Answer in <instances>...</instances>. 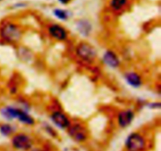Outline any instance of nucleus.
I'll use <instances>...</instances> for the list:
<instances>
[{
  "label": "nucleus",
  "instance_id": "nucleus-12",
  "mask_svg": "<svg viewBox=\"0 0 161 151\" xmlns=\"http://www.w3.org/2000/svg\"><path fill=\"white\" fill-rule=\"evenodd\" d=\"M128 0H111L110 6L114 11H120L127 4Z\"/></svg>",
  "mask_w": 161,
  "mask_h": 151
},
{
  "label": "nucleus",
  "instance_id": "nucleus-18",
  "mask_svg": "<svg viewBox=\"0 0 161 151\" xmlns=\"http://www.w3.org/2000/svg\"><path fill=\"white\" fill-rule=\"evenodd\" d=\"M0 1H1V0H0Z\"/></svg>",
  "mask_w": 161,
  "mask_h": 151
},
{
  "label": "nucleus",
  "instance_id": "nucleus-16",
  "mask_svg": "<svg viewBox=\"0 0 161 151\" xmlns=\"http://www.w3.org/2000/svg\"><path fill=\"white\" fill-rule=\"evenodd\" d=\"M61 4H68L71 0H58Z\"/></svg>",
  "mask_w": 161,
  "mask_h": 151
},
{
  "label": "nucleus",
  "instance_id": "nucleus-8",
  "mask_svg": "<svg viewBox=\"0 0 161 151\" xmlns=\"http://www.w3.org/2000/svg\"><path fill=\"white\" fill-rule=\"evenodd\" d=\"M135 118V112L131 109L122 110L118 113L117 123L120 128L128 127Z\"/></svg>",
  "mask_w": 161,
  "mask_h": 151
},
{
  "label": "nucleus",
  "instance_id": "nucleus-15",
  "mask_svg": "<svg viewBox=\"0 0 161 151\" xmlns=\"http://www.w3.org/2000/svg\"><path fill=\"white\" fill-rule=\"evenodd\" d=\"M14 131V128L9 124H3L0 125V132L4 136H9Z\"/></svg>",
  "mask_w": 161,
  "mask_h": 151
},
{
  "label": "nucleus",
  "instance_id": "nucleus-11",
  "mask_svg": "<svg viewBox=\"0 0 161 151\" xmlns=\"http://www.w3.org/2000/svg\"><path fill=\"white\" fill-rule=\"evenodd\" d=\"M16 119H17L20 122L27 125H32L35 124L34 118L31 115H29L26 111L20 109V108H17V110Z\"/></svg>",
  "mask_w": 161,
  "mask_h": 151
},
{
  "label": "nucleus",
  "instance_id": "nucleus-2",
  "mask_svg": "<svg viewBox=\"0 0 161 151\" xmlns=\"http://www.w3.org/2000/svg\"><path fill=\"white\" fill-rule=\"evenodd\" d=\"M75 54L81 60L86 63H92L97 56L94 47L87 42H80L75 48Z\"/></svg>",
  "mask_w": 161,
  "mask_h": 151
},
{
  "label": "nucleus",
  "instance_id": "nucleus-4",
  "mask_svg": "<svg viewBox=\"0 0 161 151\" xmlns=\"http://www.w3.org/2000/svg\"><path fill=\"white\" fill-rule=\"evenodd\" d=\"M68 133L70 137L75 142H84L87 139V130L80 123H75L69 125L68 128Z\"/></svg>",
  "mask_w": 161,
  "mask_h": 151
},
{
  "label": "nucleus",
  "instance_id": "nucleus-5",
  "mask_svg": "<svg viewBox=\"0 0 161 151\" xmlns=\"http://www.w3.org/2000/svg\"><path fill=\"white\" fill-rule=\"evenodd\" d=\"M13 147L19 150H28L32 146V140L31 137L25 133H18L12 139Z\"/></svg>",
  "mask_w": 161,
  "mask_h": 151
},
{
  "label": "nucleus",
  "instance_id": "nucleus-7",
  "mask_svg": "<svg viewBox=\"0 0 161 151\" xmlns=\"http://www.w3.org/2000/svg\"><path fill=\"white\" fill-rule=\"evenodd\" d=\"M50 119L56 126L61 129H65L71 125L70 119L61 111H54L51 113Z\"/></svg>",
  "mask_w": 161,
  "mask_h": 151
},
{
  "label": "nucleus",
  "instance_id": "nucleus-10",
  "mask_svg": "<svg viewBox=\"0 0 161 151\" xmlns=\"http://www.w3.org/2000/svg\"><path fill=\"white\" fill-rule=\"evenodd\" d=\"M124 79L126 82L131 87L138 89L142 86V77L138 73L134 71H129L124 75Z\"/></svg>",
  "mask_w": 161,
  "mask_h": 151
},
{
  "label": "nucleus",
  "instance_id": "nucleus-1",
  "mask_svg": "<svg viewBox=\"0 0 161 151\" xmlns=\"http://www.w3.org/2000/svg\"><path fill=\"white\" fill-rule=\"evenodd\" d=\"M23 36V30L17 23L8 21L0 28V38L8 43H17Z\"/></svg>",
  "mask_w": 161,
  "mask_h": 151
},
{
  "label": "nucleus",
  "instance_id": "nucleus-9",
  "mask_svg": "<svg viewBox=\"0 0 161 151\" xmlns=\"http://www.w3.org/2000/svg\"><path fill=\"white\" fill-rule=\"evenodd\" d=\"M102 60H103L104 64L110 68H117L120 64L119 56L115 52L112 51V50H107L104 53Z\"/></svg>",
  "mask_w": 161,
  "mask_h": 151
},
{
  "label": "nucleus",
  "instance_id": "nucleus-14",
  "mask_svg": "<svg viewBox=\"0 0 161 151\" xmlns=\"http://www.w3.org/2000/svg\"><path fill=\"white\" fill-rule=\"evenodd\" d=\"M53 14L58 19L61 20H65L69 18V13L66 10L61 9H56L53 10Z\"/></svg>",
  "mask_w": 161,
  "mask_h": 151
},
{
  "label": "nucleus",
  "instance_id": "nucleus-13",
  "mask_svg": "<svg viewBox=\"0 0 161 151\" xmlns=\"http://www.w3.org/2000/svg\"><path fill=\"white\" fill-rule=\"evenodd\" d=\"M78 28L79 31L82 33V34L83 35H86V34H89L90 31H91V25L90 23H86V22H79V24L77 26Z\"/></svg>",
  "mask_w": 161,
  "mask_h": 151
},
{
  "label": "nucleus",
  "instance_id": "nucleus-17",
  "mask_svg": "<svg viewBox=\"0 0 161 151\" xmlns=\"http://www.w3.org/2000/svg\"><path fill=\"white\" fill-rule=\"evenodd\" d=\"M35 151H38V150H35Z\"/></svg>",
  "mask_w": 161,
  "mask_h": 151
},
{
  "label": "nucleus",
  "instance_id": "nucleus-3",
  "mask_svg": "<svg viewBox=\"0 0 161 151\" xmlns=\"http://www.w3.org/2000/svg\"><path fill=\"white\" fill-rule=\"evenodd\" d=\"M146 146V139L138 133H131L126 140V149L127 151H143Z\"/></svg>",
  "mask_w": 161,
  "mask_h": 151
},
{
  "label": "nucleus",
  "instance_id": "nucleus-6",
  "mask_svg": "<svg viewBox=\"0 0 161 151\" xmlns=\"http://www.w3.org/2000/svg\"><path fill=\"white\" fill-rule=\"evenodd\" d=\"M48 34L50 37L58 42H64L69 38L68 31L58 23H51L48 26Z\"/></svg>",
  "mask_w": 161,
  "mask_h": 151
}]
</instances>
